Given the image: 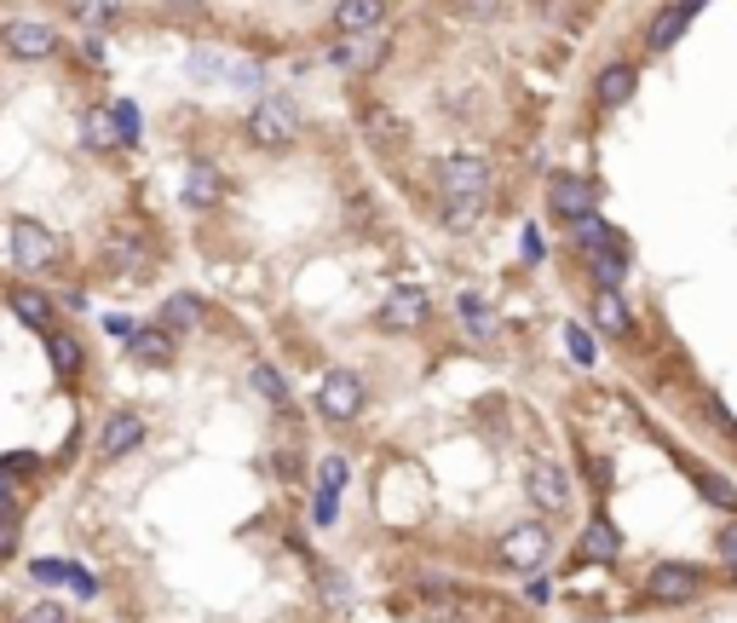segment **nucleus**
Instances as JSON below:
<instances>
[{
    "mask_svg": "<svg viewBox=\"0 0 737 623\" xmlns=\"http://www.w3.org/2000/svg\"><path fill=\"white\" fill-rule=\"evenodd\" d=\"M219 196H225V173L214 163H191V168H184V203H191V208H214Z\"/></svg>",
    "mask_w": 737,
    "mask_h": 623,
    "instance_id": "obj_16",
    "label": "nucleus"
},
{
    "mask_svg": "<svg viewBox=\"0 0 737 623\" xmlns=\"http://www.w3.org/2000/svg\"><path fill=\"white\" fill-rule=\"evenodd\" d=\"M335 508H340V502H335V491H317V526H335Z\"/></svg>",
    "mask_w": 737,
    "mask_h": 623,
    "instance_id": "obj_39",
    "label": "nucleus"
},
{
    "mask_svg": "<svg viewBox=\"0 0 737 623\" xmlns=\"http://www.w3.org/2000/svg\"><path fill=\"white\" fill-rule=\"evenodd\" d=\"M340 486H346V462L329 456V462H323V491H340Z\"/></svg>",
    "mask_w": 737,
    "mask_h": 623,
    "instance_id": "obj_38",
    "label": "nucleus"
},
{
    "mask_svg": "<svg viewBox=\"0 0 737 623\" xmlns=\"http://www.w3.org/2000/svg\"><path fill=\"white\" fill-rule=\"evenodd\" d=\"M128 352L138 358V364H168V358H173V335L168 330H133V340H128Z\"/></svg>",
    "mask_w": 737,
    "mask_h": 623,
    "instance_id": "obj_21",
    "label": "nucleus"
},
{
    "mask_svg": "<svg viewBox=\"0 0 737 623\" xmlns=\"http://www.w3.org/2000/svg\"><path fill=\"white\" fill-rule=\"evenodd\" d=\"M17 623H70V612L58 607V600H35V607L17 612Z\"/></svg>",
    "mask_w": 737,
    "mask_h": 623,
    "instance_id": "obj_32",
    "label": "nucleus"
},
{
    "mask_svg": "<svg viewBox=\"0 0 737 623\" xmlns=\"http://www.w3.org/2000/svg\"><path fill=\"white\" fill-rule=\"evenodd\" d=\"M0 508H12V486H7V474H0Z\"/></svg>",
    "mask_w": 737,
    "mask_h": 623,
    "instance_id": "obj_44",
    "label": "nucleus"
},
{
    "mask_svg": "<svg viewBox=\"0 0 737 623\" xmlns=\"http://www.w3.org/2000/svg\"><path fill=\"white\" fill-rule=\"evenodd\" d=\"M70 12L81 17V24H93V29H105V24H116V12H121V0H70Z\"/></svg>",
    "mask_w": 737,
    "mask_h": 623,
    "instance_id": "obj_28",
    "label": "nucleus"
},
{
    "mask_svg": "<svg viewBox=\"0 0 737 623\" xmlns=\"http://www.w3.org/2000/svg\"><path fill=\"white\" fill-rule=\"evenodd\" d=\"M35 468V456H7V462H0V474H29Z\"/></svg>",
    "mask_w": 737,
    "mask_h": 623,
    "instance_id": "obj_42",
    "label": "nucleus"
},
{
    "mask_svg": "<svg viewBox=\"0 0 737 623\" xmlns=\"http://www.w3.org/2000/svg\"><path fill=\"white\" fill-rule=\"evenodd\" d=\"M17 549V508H0V554Z\"/></svg>",
    "mask_w": 737,
    "mask_h": 623,
    "instance_id": "obj_36",
    "label": "nucleus"
},
{
    "mask_svg": "<svg viewBox=\"0 0 737 623\" xmlns=\"http://www.w3.org/2000/svg\"><path fill=\"white\" fill-rule=\"evenodd\" d=\"M317 410L329 416V421H352L363 410V375L352 370H329L317 381Z\"/></svg>",
    "mask_w": 737,
    "mask_h": 623,
    "instance_id": "obj_4",
    "label": "nucleus"
},
{
    "mask_svg": "<svg viewBox=\"0 0 737 623\" xmlns=\"http://www.w3.org/2000/svg\"><path fill=\"white\" fill-rule=\"evenodd\" d=\"M570 237H577V249H628L623 243V231H611L605 226V219H600V208H593V214H582V219H570Z\"/></svg>",
    "mask_w": 737,
    "mask_h": 623,
    "instance_id": "obj_19",
    "label": "nucleus"
},
{
    "mask_svg": "<svg viewBox=\"0 0 737 623\" xmlns=\"http://www.w3.org/2000/svg\"><path fill=\"white\" fill-rule=\"evenodd\" d=\"M691 479H698V491L714 502V508H737V486H732V479H721L714 468H691Z\"/></svg>",
    "mask_w": 737,
    "mask_h": 623,
    "instance_id": "obj_26",
    "label": "nucleus"
},
{
    "mask_svg": "<svg viewBox=\"0 0 737 623\" xmlns=\"http://www.w3.org/2000/svg\"><path fill=\"white\" fill-rule=\"evenodd\" d=\"M138 439H145V421H138L133 410H116L105 421V433H98V451H105V456H128Z\"/></svg>",
    "mask_w": 737,
    "mask_h": 623,
    "instance_id": "obj_17",
    "label": "nucleus"
},
{
    "mask_svg": "<svg viewBox=\"0 0 737 623\" xmlns=\"http://www.w3.org/2000/svg\"><path fill=\"white\" fill-rule=\"evenodd\" d=\"M617 549H623V537L611 531L605 519H593V526L582 531V549H577V554H582L588 566H593V560H617Z\"/></svg>",
    "mask_w": 737,
    "mask_h": 623,
    "instance_id": "obj_23",
    "label": "nucleus"
},
{
    "mask_svg": "<svg viewBox=\"0 0 737 623\" xmlns=\"http://www.w3.org/2000/svg\"><path fill=\"white\" fill-rule=\"evenodd\" d=\"M645 595L657 600V607H680V600L698 595V572L680 566V560H663V566H651L645 577Z\"/></svg>",
    "mask_w": 737,
    "mask_h": 623,
    "instance_id": "obj_9",
    "label": "nucleus"
},
{
    "mask_svg": "<svg viewBox=\"0 0 737 623\" xmlns=\"http://www.w3.org/2000/svg\"><path fill=\"white\" fill-rule=\"evenodd\" d=\"M156 324L168 330V335H191V330L202 324V300H196V295H168V300H161V318H156Z\"/></svg>",
    "mask_w": 737,
    "mask_h": 623,
    "instance_id": "obj_20",
    "label": "nucleus"
},
{
    "mask_svg": "<svg viewBox=\"0 0 737 623\" xmlns=\"http://www.w3.org/2000/svg\"><path fill=\"white\" fill-rule=\"evenodd\" d=\"M249 139L259 151H289L300 139V110L289 105V98H259V105L249 110Z\"/></svg>",
    "mask_w": 737,
    "mask_h": 623,
    "instance_id": "obj_1",
    "label": "nucleus"
},
{
    "mask_svg": "<svg viewBox=\"0 0 737 623\" xmlns=\"http://www.w3.org/2000/svg\"><path fill=\"white\" fill-rule=\"evenodd\" d=\"M47 352H52V364L64 370V375H75V370H81V347H75V335L47 330Z\"/></svg>",
    "mask_w": 737,
    "mask_h": 623,
    "instance_id": "obj_29",
    "label": "nucleus"
},
{
    "mask_svg": "<svg viewBox=\"0 0 737 623\" xmlns=\"http://www.w3.org/2000/svg\"><path fill=\"white\" fill-rule=\"evenodd\" d=\"M168 7H179L184 17H191V12H196V0H168Z\"/></svg>",
    "mask_w": 737,
    "mask_h": 623,
    "instance_id": "obj_45",
    "label": "nucleus"
},
{
    "mask_svg": "<svg viewBox=\"0 0 737 623\" xmlns=\"http://www.w3.org/2000/svg\"><path fill=\"white\" fill-rule=\"evenodd\" d=\"M507 0H456V12L461 17H473V24H490V17H502Z\"/></svg>",
    "mask_w": 737,
    "mask_h": 623,
    "instance_id": "obj_33",
    "label": "nucleus"
},
{
    "mask_svg": "<svg viewBox=\"0 0 737 623\" xmlns=\"http://www.w3.org/2000/svg\"><path fill=\"white\" fill-rule=\"evenodd\" d=\"M433 173H438V191H444V196H490V179H496L484 156H467V151L444 156Z\"/></svg>",
    "mask_w": 737,
    "mask_h": 623,
    "instance_id": "obj_3",
    "label": "nucleus"
},
{
    "mask_svg": "<svg viewBox=\"0 0 737 623\" xmlns=\"http://www.w3.org/2000/svg\"><path fill=\"white\" fill-rule=\"evenodd\" d=\"M363 128L375 133V139H398V122H392L386 110H368V116H363Z\"/></svg>",
    "mask_w": 737,
    "mask_h": 623,
    "instance_id": "obj_37",
    "label": "nucleus"
},
{
    "mask_svg": "<svg viewBox=\"0 0 737 623\" xmlns=\"http://www.w3.org/2000/svg\"><path fill=\"white\" fill-rule=\"evenodd\" d=\"M456 318H461V330L473 335V340H496L502 335V318L490 312L479 295H456Z\"/></svg>",
    "mask_w": 737,
    "mask_h": 623,
    "instance_id": "obj_18",
    "label": "nucleus"
},
{
    "mask_svg": "<svg viewBox=\"0 0 737 623\" xmlns=\"http://www.w3.org/2000/svg\"><path fill=\"white\" fill-rule=\"evenodd\" d=\"M12 312L24 318V324H35V330H52V300L40 289H12Z\"/></svg>",
    "mask_w": 737,
    "mask_h": 623,
    "instance_id": "obj_24",
    "label": "nucleus"
},
{
    "mask_svg": "<svg viewBox=\"0 0 737 623\" xmlns=\"http://www.w3.org/2000/svg\"><path fill=\"white\" fill-rule=\"evenodd\" d=\"M7 249H12V266H17V272H40V266H52L58 237H52L47 226H40V219H12Z\"/></svg>",
    "mask_w": 737,
    "mask_h": 623,
    "instance_id": "obj_2",
    "label": "nucleus"
},
{
    "mask_svg": "<svg viewBox=\"0 0 737 623\" xmlns=\"http://www.w3.org/2000/svg\"><path fill=\"white\" fill-rule=\"evenodd\" d=\"M698 7H709V0H668V7L645 24V52H668L686 35L691 17H698Z\"/></svg>",
    "mask_w": 737,
    "mask_h": 623,
    "instance_id": "obj_8",
    "label": "nucleus"
},
{
    "mask_svg": "<svg viewBox=\"0 0 737 623\" xmlns=\"http://www.w3.org/2000/svg\"><path fill=\"white\" fill-rule=\"evenodd\" d=\"M633 87H640V70H633L628 58H617V64H605L600 75H593V98H600L605 110H623L633 98Z\"/></svg>",
    "mask_w": 737,
    "mask_h": 623,
    "instance_id": "obj_12",
    "label": "nucleus"
},
{
    "mask_svg": "<svg viewBox=\"0 0 737 623\" xmlns=\"http://www.w3.org/2000/svg\"><path fill=\"white\" fill-rule=\"evenodd\" d=\"M110 116H116L121 145H133V139H138V110H133V105H110Z\"/></svg>",
    "mask_w": 737,
    "mask_h": 623,
    "instance_id": "obj_35",
    "label": "nucleus"
},
{
    "mask_svg": "<svg viewBox=\"0 0 737 623\" xmlns=\"http://www.w3.org/2000/svg\"><path fill=\"white\" fill-rule=\"evenodd\" d=\"M110 260H116V266H145V243H138V237H128V231H121L116 237V249H110Z\"/></svg>",
    "mask_w": 737,
    "mask_h": 623,
    "instance_id": "obj_31",
    "label": "nucleus"
},
{
    "mask_svg": "<svg viewBox=\"0 0 737 623\" xmlns=\"http://www.w3.org/2000/svg\"><path fill=\"white\" fill-rule=\"evenodd\" d=\"M588 266H593V284L617 289V284H623V272H628V249H593V254H588Z\"/></svg>",
    "mask_w": 737,
    "mask_h": 623,
    "instance_id": "obj_25",
    "label": "nucleus"
},
{
    "mask_svg": "<svg viewBox=\"0 0 737 623\" xmlns=\"http://www.w3.org/2000/svg\"><path fill=\"white\" fill-rule=\"evenodd\" d=\"M386 24V0H340L335 7V29L340 35H375Z\"/></svg>",
    "mask_w": 737,
    "mask_h": 623,
    "instance_id": "obj_14",
    "label": "nucleus"
},
{
    "mask_svg": "<svg viewBox=\"0 0 737 623\" xmlns=\"http://www.w3.org/2000/svg\"><path fill=\"white\" fill-rule=\"evenodd\" d=\"M81 139H87V151H116V145H121V133H116V116H110V105L87 110V122H81Z\"/></svg>",
    "mask_w": 737,
    "mask_h": 623,
    "instance_id": "obj_22",
    "label": "nucleus"
},
{
    "mask_svg": "<svg viewBox=\"0 0 737 623\" xmlns=\"http://www.w3.org/2000/svg\"><path fill=\"white\" fill-rule=\"evenodd\" d=\"M565 347H570V358H577V364H593V335H588L582 324L565 330Z\"/></svg>",
    "mask_w": 737,
    "mask_h": 623,
    "instance_id": "obj_34",
    "label": "nucleus"
},
{
    "mask_svg": "<svg viewBox=\"0 0 737 623\" xmlns=\"http://www.w3.org/2000/svg\"><path fill=\"white\" fill-rule=\"evenodd\" d=\"M721 560H726V566H737V519L721 531Z\"/></svg>",
    "mask_w": 737,
    "mask_h": 623,
    "instance_id": "obj_40",
    "label": "nucleus"
},
{
    "mask_svg": "<svg viewBox=\"0 0 737 623\" xmlns=\"http://www.w3.org/2000/svg\"><path fill=\"white\" fill-rule=\"evenodd\" d=\"M479 208H484V196H444V226L449 231H467L479 219Z\"/></svg>",
    "mask_w": 737,
    "mask_h": 623,
    "instance_id": "obj_27",
    "label": "nucleus"
},
{
    "mask_svg": "<svg viewBox=\"0 0 737 623\" xmlns=\"http://www.w3.org/2000/svg\"><path fill=\"white\" fill-rule=\"evenodd\" d=\"M426 312H433V300H426L421 284H392L386 300H380V324L386 330H415V324H426Z\"/></svg>",
    "mask_w": 737,
    "mask_h": 623,
    "instance_id": "obj_6",
    "label": "nucleus"
},
{
    "mask_svg": "<svg viewBox=\"0 0 737 623\" xmlns=\"http://www.w3.org/2000/svg\"><path fill=\"white\" fill-rule=\"evenodd\" d=\"M380 52H386L380 29L375 35H340V41L329 47V64H340V70H375Z\"/></svg>",
    "mask_w": 737,
    "mask_h": 623,
    "instance_id": "obj_13",
    "label": "nucleus"
},
{
    "mask_svg": "<svg viewBox=\"0 0 737 623\" xmlns=\"http://www.w3.org/2000/svg\"><path fill=\"white\" fill-rule=\"evenodd\" d=\"M588 318H593V330H605V335H628L633 330V318H628V307H623V295L617 289H593V300H588Z\"/></svg>",
    "mask_w": 737,
    "mask_h": 623,
    "instance_id": "obj_15",
    "label": "nucleus"
},
{
    "mask_svg": "<svg viewBox=\"0 0 737 623\" xmlns=\"http://www.w3.org/2000/svg\"><path fill=\"white\" fill-rule=\"evenodd\" d=\"M421 623H461V612H456V607H433Z\"/></svg>",
    "mask_w": 737,
    "mask_h": 623,
    "instance_id": "obj_43",
    "label": "nucleus"
},
{
    "mask_svg": "<svg viewBox=\"0 0 737 623\" xmlns=\"http://www.w3.org/2000/svg\"><path fill=\"white\" fill-rule=\"evenodd\" d=\"M0 47H7L12 58H24V64H40V58L58 52V35L47 24H7L0 29Z\"/></svg>",
    "mask_w": 737,
    "mask_h": 623,
    "instance_id": "obj_11",
    "label": "nucleus"
},
{
    "mask_svg": "<svg viewBox=\"0 0 737 623\" xmlns=\"http://www.w3.org/2000/svg\"><path fill=\"white\" fill-rule=\"evenodd\" d=\"M254 387H259V398H271V405H289V381L271 364H254Z\"/></svg>",
    "mask_w": 737,
    "mask_h": 623,
    "instance_id": "obj_30",
    "label": "nucleus"
},
{
    "mask_svg": "<svg viewBox=\"0 0 737 623\" xmlns=\"http://www.w3.org/2000/svg\"><path fill=\"white\" fill-rule=\"evenodd\" d=\"M547 560V531L542 526H514L502 537V566H514V572H536Z\"/></svg>",
    "mask_w": 737,
    "mask_h": 623,
    "instance_id": "obj_10",
    "label": "nucleus"
},
{
    "mask_svg": "<svg viewBox=\"0 0 737 623\" xmlns=\"http://www.w3.org/2000/svg\"><path fill=\"white\" fill-rule=\"evenodd\" d=\"M105 330H110L116 340H133V318H105Z\"/></svg>",
    "mask_w": 737,
    "mask_h": 623,
    "instance_id": "obj_41",
    "label": "nucleus"
},
{
    "mask_svg": "<svg viewBox=\"0 0 737 623\" xmlns=\"http://www.w3.org/2000/svg\"><path fill=\"white\" fill-rule=\"evenodd\" d=\"M524 491H530V502H536L542 514H565L570 508V474L559 468V462H536V468L524 474Z\"/></svg>",
    "mask_w": 737,
    "mask_h": 623,
    "instance_id": "obj_7",
    "label": "nucleus"
},
{
    "mask_svg": "<svg viewBox=\"0 0 737 623\" xmlns=\"http://www.w3.org/2000/svg\"><path fill=\"white\" fill-rule=\"evenodd\" d=\"M547 208L559 219H582V214L600 208V185L582 179V173H553L547 179Z\"/></svg>",
    "mask_w": 737,
    "mask_h": 623,
    "instance_id": "obj_5",
    "label": "nucleus"
}]
</instances>
